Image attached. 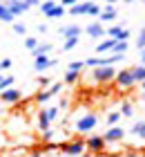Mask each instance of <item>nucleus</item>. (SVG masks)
<instances>
[{
	"label": "nucleus",
	"mask_w": 145,
	"mask_h": 157,
	"mask_svg": "<svg viewBox=\"0 0 145 157\" xmlns=\"http://www.w3.org/2000/svg\"><path fill=\"white\" fill-rule=\"evenodd\" d=\"M0 115H2V112H0Z\"/></svg>",
	"instance_id": "nucleus-55"
},
{
	"label": "nucleus",
	"mask_w": 145,
	"mask_h": 157,
	"mask_svg": "<svg viewBox=\"0 0 145 157\" xmlns=\"http://www.w3.org/2000/svg\"><path fill=\"white\" fill-rule=\"evenodd\" d=\"M83 67H85V63H83V61H74V63H69V67H67V70H71V72H83Z\"/></svg>",
	"instance_id": "nucleus-32"
},
{
	"label": "nucleus",
	"mask_w": 145,
	"mask_h": 157,
	"mask_svg": "<svg viewBox=\"0 0 145 157\" xmlns=\"http://www.w3.org/2000/svg\"><path fill=\"white\" fill-rule=\"evenodd\" d=\"M85 139H74V141H69V144H63V155H67V157H81L85 153Z\"/></svg>",
	"instance_id": "nucleus-3"
},
{
	"label": "nucleus",
	"mask_w": 145,
	"mask_h": 157,
	"mask_svg": "<svg viewBox=\"0 0 145 157\" xmlns=\"http://www.w3.org/2000/svg\"><path fill=\"white\" fill-rule=\"evenodd\" d=\"M56 5H58V2H52V0H47V2H40V11L45 13V16H49V11H52Z\"/></svg>",
	"instance_id": "nucleus-29"
},
{
	"label": "nucleus",
	"mask_w": 145,
	"mask_h": 157,
	"mask_svg": "<svg viewBox=\"0 0 145 157\" xmlns=\"http://www.w3.org/2000/svg\"><path fill=\"white\" fill-rule=\"evenodd\" d=\"M11 67V59H2L0 61V70H9Z\"/></svg>",
	"instance_id": "nucleus-38"
},
{
	"label": "nucleus",
	"mask_w": 145,
	"mask_h": 157,
	"mask_svg": "<svg viewBox=\"0 0 145 157\" xmlns=\"http://www.w3.org/2000/svg\"><path fill=\"white\" fill-rule=\"evenodd\" d=\"M38 32L40 34H47V25H38Z\"/></svg>",
	"instance_id": "nucleus-44"
},
{
	"label": "nucleus",
	"mask_w": 145,
	"mask_h": 157,
	"mask_svg": "<svg viewBox=\"0 0 145 157\" xmlns=\"http://www.w3.org/2000/svg\"><path fill=\"white\" fill-rule=\"evenodd\" d=\"M13 32H16V34H25V25L23 23H16V25H13Z\"/></svg>",
	"instance_id": "nucleus-40"
},
{
	"label": "nucleus",
	"mask_w": 145,
	"mask_h": 157,
	"mask_svg": "<svg viewBox=\"0 0 145 157\" xmlns=\"http://www.w3.org/2000/svg\"><path fill=\"white\" fill-rule=\"evenodd\" d=\"M136 47H139V49H145V27L141 29L139 38H136Z\"/></svg>",
	"instance_id": "nucleus-34"
},
{
	"label": "nucleus",
	"mask_w": 145,
	"mask_h": 157,
	"mask_svg": "<svg viewBox=\"0 0 145 157\" xmlns=\"http://www.w3.org/2000/svg\"><path fill=\"white\" fill-rule=\"evenodd\" d=\"M78 78H81V72H71V70H67L63 76V83H67V85H74Z\"/></svg>",
	"instance_id": "nucleus-21"
},
{
	"label": "nucleus",
	"mask_w": 145,
	"mask_h": 157,
	"mask_svg": "<svg viewBox=\"0 0 145 157\" xmlns=\"http://www.w3.org/2000/svg\"><path fill=\"white\" fill-rule=\"evenodd\" d=\"M60 157H67V155H60Z\"/></svg>",
	"instance_id": "nucleus-53"
},
{
	"label": "nucleus",
	"mask_w": 145,
	"mask_h": 157,
	"mask_svg": "<svg viewBox=\"0 0 145 157\" xmlns=\"http://www.w3.org/2000/svg\"><path fill=\"white\" fill-rule=\"evenodd\" d=\"M141 65H145V49H141Z\"/></svg>",
	"instance_id": "nucleus-45"
},
{
	"label": "nucleus",
	"mask_w": 145,
	"mask_h": 157,
	"mask_svg": "<svg viewBox=\"0 0 145 157\" xmlns=\"http://www.w3.org/2000/svg\"><path fill=\"white\" fill-rule=\"evenodd\" d=\"M36 83H38L40 88L45 90V88H49V85H52V78H49V76H45V74H40L38 78H36Z\"/></svg>",
	"instance_id": "nucleus-30"
},
{
	"label": "nucleus",
	"mask_w": 145,
	"mask_h": 157,
	"mask_svg": "<svg viewBox=\"0 0 145 157\" xmlns=\"http://www.w3.org/2000/svg\"><path fill=\"white\" fill-rule=\"evenodd\" d=\"M78 45V36H71V38H65L63 43V52H69V49H74Z\"/></svg>",
	"instance_id": "nucleus-23"
},
{
	"label": "nucleus",
	"mask_w": 145,
	"mask_h": 157,
	"mask_svg": "<svg viewBox=\"0 0 145 157\" xmlns=\"http://www.w3.org/2000/svg\"><path fill=\"white\" fill-rule=\"evenodd\" d=\"M127 52V40H123V43H116V45H114V49H112V54H125Z\"/></svg>",
	"instance_id": "nucleus-26"
},
{
	"label": "nucleus",
	"mask_w": 145,
	"mask_h": 157,
	"mask_svg": "<svg viewBox=\"0 0 145 157\" xmlns=\"http://www.w3.org/2000/svg\"><path fill=\"white\" fill-rule=\"evenodd\" d=\"M81 157H92V155H89V153H83V155H81Z\"/></svg>",
	"instance_id": "nucleus-47"
},
{
	"label": "nucleus",
	"mask_w": 145,
	"mask_h": 157,
	"mask_svg": "<svg viewBox=\"0 0 145 157\" xmlns=\"http://www.w3.org/2000/svg\"><path fill=\"white\" fill-rule=\"evenodd\" d=\"M118 61H123V56L121 54H112V56H96V59H87L85 65L87 67H110V65H114V63H118Z\"/></svg>",
	"instance_id": "nucleus-2"
},
{
	"label": "nucleus",
	"mask_w": 145,
	"mask_h": 157,
	"mask_svg": "<svg viewBox=\"0 0 145 157\" xmlns=\"http://www.w3.org/2000/svg\"><path fill=\"white\" fill-rule=\"evenodd\" d=\"M143 2H145V0H143Z\"/></svg>",
	"instance_id": "nucleus-56"
},
{
	"label": "nucleus",
	"mask_w": 145,
	"mask_h": 157,
	"mask_svg": "<svg viewBox=\"0 0 145 157\" xmlns=\"http://www.w3.org/2000/svg\"><path fill=\"white\" fill-rule=\"evenodd\" d=\"M29 157H42V153L38 151V148H34V151H31V155H29Z\"/></svg>",
	"instance_id": "nucleus-43"
},
{
	"label": "nucleus",
	"mask_w": 145,
	"mask_h": 157,
	"mask_svg": "<svg viewBox=\"0 0 145 157\" xmlns=\"http://www.w3.org/2000/svg\"><path fill=\"white\" fill-rule=\"evenodd\" d=\"M114 45H116V40H114V38L100 40L98 45H96V52H98V54H103V52H112V49H114Z\"/></svg>",
	"instance_id": "nucleus-16"
},
{
	"label": "nucleus",
	"mask_w": 145,
	"mask_h": 157,
	"mask_svg": "<svg viewBox=\"0 0 145 157\" xmlns=\"http://www.w3.org/2000/svg\"><path fill=\"white\" fill-rule=\"evenodd\" d=\"M132 76H134V83H143L145 81V65L132 67Z\"/></svg>",
	"instance_id": "nucleus-19"
},
{
	"label": "nucleus",
	"mask_w": 145,
	"mask_h": 157,
	"mask_svg": "<svg viewBox=\"0 0 145 157\" xmlns=\"http://www.w3.org/2000/svg\"><path fill=\"white\" fill-rule=\"evenodd\" d=\"M85 146H87V151H89V153H96V155L105 153V139L100 137V135H92V137L85 141Z\"/></svg>",
	"instance_id": "nucleus-8"
},
{
	"label": "nucleus",
	"mask_w": 145,
	"mask_h": 157,
	"mask_svg": "<svg viewBox=\"0 0 145 157\" xmlns=\"http://www.w3.org/2000/svg\"><path fill=\"white\" fill-rule=\"evenodd\" d=\"M98 157H112V155H103V153H100V155H98Z\"/></svg>",
	"instance_id": "nucleus-48"
},
{
	"label": "nucleus",
	"mask_w": 145,
	"mask_h": 157,
	"mask_svg": "<svg viewBox=\"0 0 145 157\" xmlns=\"http://www.w3.org/2000/svg\"><path fill=\"white\" fill-rule=\"evenodd\" d=\"M23 2H25V7H27V9H31V7L40 5V0H23Z\"/></svg>",
	"instance_id": "nucleus-39"
},
{
	"label": "nucleus",
	"mask_w": 145,
	"mask_h": 157,
	"mask_svg": "<svg viewBox=\"0 0 145 157\" xmlns=\"http://www.w3.org/2000/svg\"><path fill=\"white\" fill-rule=\"evenodd\" d=\"M129 132L136 135V137H141V139H145V121H136V124L129 128Z\"/></svg>",
	"instance_id": "nucleus-20"
},
{
	"label": "nucleus",
	"mask_w": 145,
	"mask_h": 157,
	"mask_svg": "<svg viewBox=\"0 0 145 157\" xmlns=\"http://www.w3.org/2000/svg\"><path fill=\"white\" fill-rule=\"evenodd\" d=\"M96 124H98L96 112H87V115H83L81 119H76V132L85 135V132L94 130V128H96Z\"/></svg>",
	"instance_id": "nucleus-1"
},
{
	"label": "nucleus",
	"mask_w": 145,
	"mask_h": 157,
	"mask_svg": "<svg viewBox=\"0 0 145 157\" xmlns=\"http://www.w3.org/2000/svg\"><path fill=\"white\" fill-rule=\"evenodd\" d=\"M78 0H60V7H74Z\"/></svg>",
	"instance_id": "nucleus-41"
},
{
	"label": "nucleus",
	"mask_w": 145,
	"mask_h": 157,
	"mask_svg": "<svg viewBox=\"0 0 145 157\" xmlns=\"http://www.w3.org/2000/svg\"><path fill=\"white\" fill-rule=\"evenodd\" d=\"M100 137L105 139V144H118V141H123V137H125V130L118 126H112L110 130H105V135H100Z\"/></svg>",
	"instance_id": "nucleus-7"
},
{
	"label": "nucleus",
	"mask_w": 145,
	"mask_h": 157,
	"mask_svg": "<svg viewBox=\"0 0 145 157\" xmlns=\"http://www.w3.org/2000/svg\"><path fill=\"white\" fill-rule=\"evenodd\" d=\"M60 34H63L65 38L81 36V34H83V27H81V25H65V27H60Z\"/></svg>",
	"instance_id": "nucleus-12"
},
{
	"label": "nucleus",
	"mask_w": 145,
	"mask_h": 157,
	"mask_svg": "<svg viewBox=\"0 0 145 157\" xmlns=\"http://www.w3.org/2000/svg\"><path fill=\"white\" fill-rule=\"evenodd\" d=\"M89 5L92 2H76L74 7H69V13L71 16H83V13L89 11Z\"/></svg>",
	"instance_id": "nucleus-14"
},
{
	"label": "nucleus",
	"mask_w": 145,
	"mask_h": 157,
	"mask_svg": "<svg viewBox=\"0 0 145 157\" xmlns=\"http://www.w3.org/2000/svg\"><path fill=\"white\" fill-rule=\"evenodd\" d=\"M105 2H116V0H105Z\"/></svg>",
	"instance_id": "nucleus-51"
},
{
	"label": "nucleus",
	"mask_w": 145,
	"mask_h": 157,
	"mask_svg": "<svg viewBox=\"0 0 145 157\" xmlns=\"http://www.w3.org/2000/svg\"><path fill=\"white\" fill-rule=\"evenodd\" d=\"M100 11H103V9H100L96 2H92V5H89V11H87V13H89V16H100Z\"/></svg>",
	"instance_id": "nucleus-36"
},
{
	"label": "nucleus",
	"mask_w": 145,
	"mask_h": 157,
	"mask_svg": "<svg viewBox=\"0 0 145 157\" xmlns=\"http://www.w3.org/2000/svg\"><path fill=\"white\" fill-rule=\"evenodd\" d=\"M38 128H40L42 132L52 128V124H49V119H47V112H45V108H40V110H38Z\"/></svg>",
	"instance_id": "nucleus-15"
},
{
	"label": "nucleus",
	"mask_w": 145,
	"mask_h": 157,
	"mask_svg": "<svg viewBox=\"0 0 145 157\" xmlns=\"http://www.w3.org/2000/svg\"><path fill=\"white\" fill-rule=\"evenodd\" d=\"M0 20H2V23H13V16L9 13V9H7L5 5H0Z\"/></svg>",
	"instance_id": "nucleus-24"
},
{
	"label": "nucleus",
	"mask_w": 145,
	"mask_h": 157,
	"mask_svg": "<svg viewBox=\"0 0 145 157\" xmlns=\"http://www.w3.org/2000/svg\"><path fill=\"white\" fill-rule=\"evenodd\" d=\"M65 16V7H60V5H56L52 11H49V18H63Z\"/></svg>",
	"instance_id": "nucleus-28"
},
{
	"label": "nucleus",
	"mask_w": 145,
	"mask_h": 157,
	"mask_svg": "<svg viewBox=\"0 0 145 157\" xmlns=\"http://www.w3.org/2000/svg\"><path fill=\"white\" fill-rule=\"evenodd\" d=\"M141 99H145V90H143V94H141Z\"/></svg>",
	"instance_id": "nucleus-50"
},
{
	"label": "nucleus",
	"mask_w": 145,
	"mask_h": 157,
	"mask_svg": "<svg viewBox=\"0 0 145 157\" xmlns=\"http://www.w3.org/2000/svg\"><path fill=\"white\" fill-rule=\"evenodd\" d=\"M0 81H2V74H0Z\"/></svg>",
	"instance_id": "nucleus-52"
},
{
	"label": "nucleus",
	"mask_w": 145,
	"mask_h": 157,
	"mask_svg": "<svg viewBox=\"0 0 145 157\" xmlns=\"http://www.w3.org/2000/svg\"><path fill=\"white\" fill-rule=\"evenodd\" d=\"M2 5L7 7V9H9V13H11L13 18L27 11V7H25V2H23V0H7V2H2Z\"/></svg>",
	"instance_id": "nucleus-10"
},
{
	"label": "nucleus",
	"mask_w": 145,
	"mask_h": 157,
	"mask_svg": "<svg viewBox=\"0 0 145 157\" xmlns=\"http://www.w3.org/2000/svg\"><path fill=\"white\" fill-rule=\"evenodd\" d=\"M7 88H13V76H2V81H0V92L7 90Z\"/></svg>",
	"instance_id": "nucleus-31"
},
{
	"label": "nucleus",
	"mask_w": 145,
	"mask_h": 157,
	"mask_svg": "<svg viewBox=\"0 0 145 157\" xmlns=\"http://www.w3.org/2000/svg\"><path fill=\"white\" fill-rule=\"evenodd\" d=\"M83 32H87V36H92V38H100V36L105 34V27L100 25L98 20H94V23H89Z\"/></svg>",
	"instance_id": "nucleus-11"
},
{
	"label": "nucleus",
	"mask_w": 145,
	"mask_h": 157,
	"mask_svg": "<svg viewBox=\"0 0 145 157\" xmlns=\"http://www.w3.org/2000/svg\"><path fill=\"white\" fill-rule=\"evenodd\" d=\"M25 47H27V49H31V52H34V49L38 47V38H25Z\"/></svg>",
	"instance_id": "nucleus-35"
},
{
	"label": "nucleus",
	"mask_w": 145,
	"mask_h": 157,
	"mask_svg": "<svg viewBox=\"0 0 145 157\" xmlns=\"http://www.w3.org/2000/svg\"><path fill=\"white\" fill-rule=\"evenodd\" d=\"M123 2H125V5H132V2H134V0H123Z\"/></svg>",
	"instance_id": "nucleus-46"
},
{
	"label": "nucleus",
	"mask_w": 145,
	"mask_h": 157,
	"mask_svg": "<svg viewBox=\"0 0 145 157\" xmlns=\"http://www.w3.org/2000/svg\"><path fill=\"white\" fill-rule=\"evenodd\" d=\"M52 49H54V45H52V43H38V47H36L34 49V59H36V56H42V54H49V52H52Z\"/></svg>",
	"instance_id": "nucleus-17"
},
{
	"label": "nucleus",
	"mask_w": 145,
	"mask_h": 157,
	"mask_svg": "<svg viewBox=\"0 0 145 157\" xmlns=\"http://www.w3.org/2000/svg\"><path fill=\"white\" fill-rule=\"evenodd\" d=\"M114 81L118 88H132L134 85V76H132V70H121V72H116Z\"/></svg>",
	"instance_id": "nucleus-9"
},
{
	"label": "nucleus",
	"mask_w": 145,
	"mask_h": 157,
	"mask_svg": "<svg viewBox=\"0 0 145 157\" xmlns=\"http://www.w3.org/2000/svg\"><path fill=\"white\" fill-rule=\"evenodd\" d=\"M52 97H54V94H52V90H49V88H45V90H40L38 94L34 97V101H36V103H47Z\"/></svg>",
	"instance_id": "nucleus-18"
},
{
	"label": "nucleus",
	"mask_w": 145,
	"mask_h": 157,
	"mask_svg": "<svg viewBox=\"0 0 145 157\" xmlns=\"http://www.w3.org/2000/svg\"><path fill=\"white\" fill-rule=\"evenodd\" d=\"M127 157H145L141 151H132V153H127Z\"/></svg>",
	"instance_id": "nucleus-42"
},
{
	"label": "nucleus",
	"mask_w": 145,
	"mask_h": 157,
	"mask_svg": "<svg viewBox=\"0 0 145 157\" xmlns=\"http://www.w3.org/2000/svg\"><path fill=\"white\" fill-rule=\"evenodd\" d=\"M45 112H47V119H49V124H52V121H56V119H58V115H60V108L52 105V108H45Z\"/></svg>",
	"instance_id": "nucleus-25"
},
{
	"label": "nucleus",
	"mask_w": 145,
	"mask_h": 157,
	"mask_svg": "<svg viewBox=\"0 0 145 157\" xmlns=\"http://www.w3.org/2000/svg\"><path fill=\"white\" fill-rule=\"evenodd\" d=\"M54 135H56V130H54V128L45 130V132H42V141H52V139H54Z\"/></svg>",
	"instance_id": "nucleus-37"
},
{
	"label": "nucleus",
	"mask_w": 145,
	"mask_h": 157,
	"mask_svg": "<svg viewBox=\"0 0 145 157\" xmlns=\"http://www.w3.org/2000/svg\"><path fill=\"white\" fill-rule=\"evenodd\" d=\"M94 81L96 83H112L114 76H116V70L110 65V67H94Z\"/></svg>",
	"instance_id": "nucleus-4"
},
{
	"label": "nucleus",
	"mask_w": 145,
	"mask_h": 157,
	"mask_svg": "<svg viewBox=\"0 0 145 157\" xmlns=\"http://www.w3.org/2000/svg\"><path fill=\"white\" fill-rule=\"evenodd\" d=\"M0 101L9 103V105H18L20 101H23V92H20L18 88H7V90L0 92Z\"/></svg>",
	"instance_id": "nucleus-5"
},
{
	"label": "nucleus",
	"mask_w": 145,
	"mask_h": 157,
	"mask_svg": "<svg viewBox=\"0 0 145 157\" xmlns=\"http://www.w3.org/2000/svg\"><path fill=\"white\" fill-rule=\"evenodd\" d=\"M0 5H2V0H0Z\"/></svg>",
	"instance_id": "nucleus-54"
},
{
	"label": "nucleus",
	"mask_w": 145,
	"mask_h": 157,
	"mask_svg": "<svg viewBox=\"0 0 145 157\" xmlns=\"http://www.w3.org/2000/svg\"><path fill=\"white\" fill-rule=\"evenodd\" d=\"M123 29H125L123 25H114V27H110V29H107V34H110L112 38H116V36H118V34H121Z\"/></svg>",
	"instance_id": "nucleus-33"
},
{
	"label": "nucleus",
	"mask_w": 145,
	"mask_h": 157,
	"mask_svg": "<svg viewBox=\"0 0 145 157\" xmlns=\"http://www.w3.org/2000/svg\"><path fill=\"white\" fill-rule=\"evenodd\" d=\"M118 112H121V117H132L134 115V105L132 103H123V108Z\"/></svg>",
	"instance_id": "nucleus-27"
},
{
	"label": "nucleus",
	"mask_w": 145,
	"mask_h": 157,
	"mask_svg": "<svg viewBox=\"0 0 145 157\" xmlns=\"http://www.w3.org/2000/svg\"><path fill=\"white\" fill-rule=\"evenodd\" d=\"M54 65H58V59H52V56H47V54H42V56H36L34 59V70L36 72H45V70H52Z\"/></svg>",
	"instance_id": "nucleus-6"
},
{
	"label": "nucleus",
	"mask_w": 145,
	"mask_h": 157,
	"mask_svg": "<svg viewBox=\"0 0 145 157\" xmlns=\"http://www.w3.org/2000/svg\"><path fill=\"white\" fill-rule=\"evenodd\" d=\"M105 121H107V124H110V126H116V124H118V121H121V112H118V110H112V112H107Z\"/></svg>",
	"instance_id": "nucleus-22"
},
{
	"label": "nucleus",
	"mask_w": 145,
	"mask_h": 157,
	"mask_svg": "<svg viewBox=\"0 0 145 157\" xmlns=\"http://www.w3.org/2000/svg\"><path fill=\"white\" fill-rule=\"evenodd\" d=\"M141 88H143V90H145V81H143V83H141Z\"/></svg>",
	"instance_id": "nucleus-49"
},
{
	"label": "nucleus",
	"mask_w": 145,
	"mask_h": 157,
	"mask_svg": "<svg viewBox=\"0 0 145 157\" xmlns=\"http://www.w3.org/2000/svg\"><path fill=\"white\" fill-rule=\"evenodd\" d=\"M98 18L100 20H114L116 18V7H114V2H105V9L100 11Z\"/></svg>",
	"instance_id": "nucleus-13"
}]
</instances>
